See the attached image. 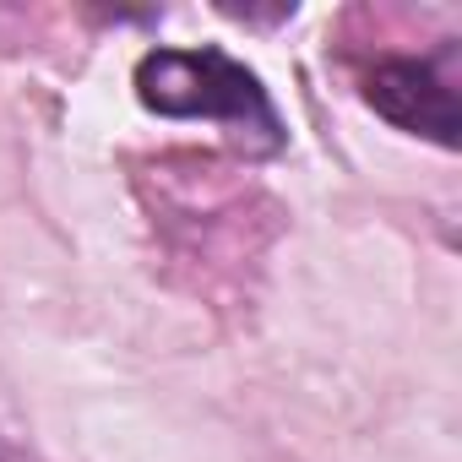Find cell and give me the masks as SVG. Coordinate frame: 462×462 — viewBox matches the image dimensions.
Returning a JSON list of instances; mask_svg holds the SVG:
<instances>
[{
  "instance_id": "cell-1",
  "label": "cell",
  "mask_w": 462,
  "mask_h": 462,
  "mask_svg": "<svg viewBox=\"0 0 462 462\" xmlns=\"http://www.w3.org/2000/svg\"><path fill=\"white\" fill-rule=\"evenodd\" d=\"M136 98L169 120H212L235 142L273 152L283 147V120L256 71L223 50H152L136 66Z\"/></svg>"
},
{
  "instance_id": "cell-2",
  "label": "cell",
  "mask_w": 462,
  "mask_h": 462,
  "mask_svg": "<svg viewBox=\"0 0 462 462\" xmlns=\"http://www.w3.org/2000/svg\"><path fill=\"white\" fill-rule=\"evenodd\" d=\"M365 104L386 115L397 131L430 136L435 147H457V88L435 60L386 55L365 71Z\"/></svg>"
},
{
  "instance_id": "cell-3",
  "label": "cell",
  "mask_w": 462,
  "mask_h": 462,
  "mask_svg": "<svg viewBox=\"0 0 462 462\" xmlns=\"http://www.w3.org/2000/svg\"><path fill=\"white\" fill-rule=\"evenodd\" d=\"M0 462H33V457H28V451H17L12 440H0Z\"/></svg>"
}]
</instances>
